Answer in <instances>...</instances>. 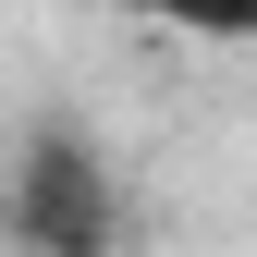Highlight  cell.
<instances>
[{
	"label": "cell",
	"mask_w": 257,
	"mask_h": 257,
	"mask_svg": "<svg viewBox=\"0 0 257 257\" xmlns=\"http://www.w3.org/2000/svg\"><path fill=\"white\" fill-rule=\"evenodd\" d=\"M0 233L25 257H122V184H110V159L86 147L74 122H37V135L13 147Z\"/></svg>",
	"instance_id": "6da1fadb"
},
{
	"label": "cell",
	"mask_w": 257,
	"mask_h": 257,
	"mask_svg": "<svg viewBox=\"0 0 257 257\" xmlns=\"http://www.w3.org/2000/svg\"><path fill=\"white\" fill-rule=\"evenodd\" d=\"M110 13H147V25H184V37H257V0H110Z\"/></svg>",
	"instance_id": "7a4b0ae2"
},
{
	"label": "cell",
	"mask_w": 257,
	"mask_h": 257,
	"mask_svg": "<svg viewBox=\"0 0 257 257\" xmlns=\"http://www.w3.org/2000/svg\"><path fill=\"white\" fill-rule=\"evenodd\" d=\"M0 196H13V172H0Z\"/></svg>",
	"instance_id": "3957f363"
}]
</instances>
